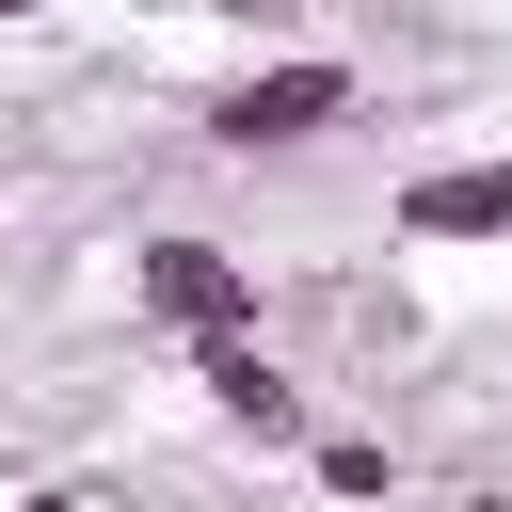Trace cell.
<instances>
[{"label":"cell","instance_id":"obj_1","mask_svg":"<svg viewBox=\"0 0 512 512\" xmlns=\"http://www.w3.org/2000/svg\"><path fill=\"white\" fill-rule=\"evenodd\" d=\"M368 112V80L336 64V48H272V64H240L224 96H208V144L224 160H288V144H320V128H352Z\"/></svg>","mask_w":512,"mask_h":512},{"label":"cell","instance_id":"obj_2","mask_svg":"<svg viewBox=\"0 0 512 512\" xmlns=\"http://www.w3.org/2000/svg\"><path fill=\"white\" fill-rule=\"evenodd\" d=\"M128 304H144L160 336H192V352H208V336H256V256H224L208 224H160V240L128 256Z\"/></svg>","mask_w":512,"mask_h":512},{"label":"cell","instance_id":"obj_3","mask_svg":"<svg viewBox=\"0 0 512 512\" xmlns=\"http://www.w3.org/2000/svg\"><path fill=\"white\" fill-rule=\"evenodd\" d=\"M384 224H400L416 256H464V240H512V160H416Z\"/></svg>","mask_w":512,"mask_h":512},{"label":"cell","instance_id":"obj_4","mask_svg":"<svg viewBox=\"0 0 512 512\" xmlns=\"http://www.w3.org/2000/svg\"><path fill=\"white\" fill-rule=\"evenodd\" d=\"M192 384H208V416H224V432H256V448H320L304 384H288L256 336H208V352H192Z\"/></svg>","mask_w":512,"mask_h":512},{"label":"cell","instance_id":"obj_5","mask_svg":"<svg viewBox=\"0 0 512 512\" xmlns=\"http://www.w3.org/2000/svg\"><path fill=\"white\" fill-rule=\"evenodd\" d=\"M304 480L368 512V496H400V448H384V432H320V448H304Z\"/></svg>","mask_w":512,"mask_h":512},{"label":"cell","instance_id":"obj_6","mask_svg":"<svg viewBox=\"0 0 512 512\" xmlns=\"http://www.w3.org/2000/svg\"><path fill=\"white\" fill-rule=\"evenodd\" d=\"M192 16H224V32H288L304 0H192Z\"/></svg>","mask_w":512,"mask_h":512},{"label":"cell","instance_id":"obj_7","mask_svg":"<svg viewBox=\"0 0 512 512\" xmlns=\"http://www.w3.org/2000/svg\"><path fill=\"white\" fill-rule=\"evenodd\" d=\"M0 16H48V0H0Z\"/></svg>","mask_w":512,"mask_h":512}]
</instances>
